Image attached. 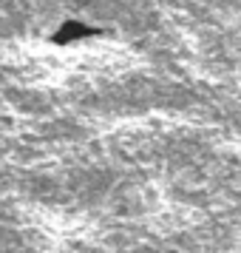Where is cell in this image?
<instances>
[{
    "label": "cell",
    "mask_w": 241,
    "mask_h": 253,
    "mask_svg": "<svg viewBox=\"0 0 241 253\" xmlns=\"http://www.w3.org/2000/svg\"><path fill=\"white\" fill-rule=\"evenodd\" d=\"M105 29H97V26L85 23V20H77V17H69L48 35V43L54 46H71V43H82V40H91V37H103Z\"/></svg>",
    "instance_id": "cell-1"
}]
</instances>
